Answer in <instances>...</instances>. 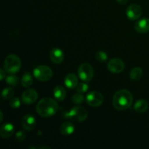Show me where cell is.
Listing matches in <instances>:
<instances>
[{
	"mask_svg": "<svg viewBox=\"0 0 149 149\" xmlns=\"http://www.w3.org/2000/svg\"><path fill=\"white\" fill-rule=\"evenodd\" d=\"M133 103L132 94L127 90L122 89L116 92L113 97V107L119 111L126 110L132 106Z\"/></svg>",
	"mask_w": 149,
	"mask_h": 149,
	"instance_id": "6da1fadb",
	"label": "cell"
},
{
	"mask_svg": "<svg viewBox=\"0 0 149 149\" xmlns=\"http://www.w3.org/2000/svg\"><path fill=\"white\" fill-rule=\"evenodd\" d=\"M58 110V104L55 99L46 97L39 100L36 105V111L42 117L54 116Z\"/></svg>",
	"mask_w": 149,
	"mask_h": 149,
	"instance_id": "7a4b0ae2",
	"label": "cell"
},
{
	"mask_svg": "<svg viewBox=\"0 0 149 149\" xmlns=\"http://www.w3.org/2000/svg\"><path fill=\"white\" fill-rule=\"evenodd\" d=\"M21 66L22 63L20 58L15 54H10L4 60V70L10 74H15L18 72Z\"/></svg>",
	"mask_w": 149,
	"mask_h": 149,
	"instance_id": "3957f363",
	"label": "cell"
},
{
	"mask_svg": "<svg viewBox=\"0 0 149 149\" xmlns=\"http://www.w3.org/2000/svg\"><path fill=\"white\" fill-rule=\"evenodd\" d=\"M33 77L40 81H49L53 76L52 70L47 65H39L33 71Z\"/></svg>",
	"mask_w": 149,
	"mask_h": 149,
	"instance_id": "277c9868",
	"label": "cell"
},
{
	"mask_svg": "<svg viewBox=\"0 0 149 149\" xmlns=\"http://www.w3.org/2000/svg\"><path fill=\"white\" fill-rule=\"evenodd\" d=\"M68 118L77 122H84L88 116V111L81 106H75L69 111Z\"/></svg>",
	"mask_w": 149,
	"mask_h": 149,
	"instance_id": "5b68a950",
	"label": "cell"
},
{
	"mask_svg": "<svg viewBox=\"0 0 149 149\" xmlns=\"http://www.w3.org/2000/svg\"><path fill=\"white\" fill-rule=\"evenodd\" d=\"M78 74L79 78L84 82H89L94 76V69L89 63H82L78 68Z\"/></svg>",
	"mask_w": 149,
	"mask_h": 149,
	"instance_id": "8992f818",
	"label": "cell"
},
{
	"mask_svg": "<svg viewBox=\"0 0 149 149\" xmlns=\"http://www.w3.org/2000/svg\"><path fill=\"white\" fill-rule=\"evenodd\" d=\"M104 100L103 95L97 91H92L86 96V101L92 107H98L101 106Z\"/></svg>",
	"mask_w": 149,
	"mask_h": 149,
	"instance_id": "52a82bcc",
	"label": "cell"
},
{
	"mask_svg": "<svg viewBox=\"0 0 149 149\" xmlns=\"http://www.w3.org/2000/svg\"><path fill=\"white\" fill-rule=\"evenodd\" d=\"M107 68L113 74H119L125 69V63L119 58H113L108 63Z\"/></svg>",
	"mask_w": 149,
	"mask_h": 149,
	"instance_id": "ba28073f",
	"label": "cell"
},
{
	"mask_svg": "<svg viewBox=\"0 0 149 149\" xmlns=\"http://www.w3.org/2000/svg\"><path fill=\"white\" fill-rule=\"evenodd\" d=\"M38 93L33 89H27L22 94V101L26 105L33 104L37 100Z\"/></svg>",
	"mask_w": 149,
	"mask_h": 149,
	"instance_id": "9c48e42d",
	"label": "cell"
},
{
	"mask_svg": "<svg viewBox=\"0 0 149 149\" xmlns=\"http://www.w3.org/2000/svg\"><path fill=\"white\" fill-rule=\"evenodd\" d=\"M127 16L131 20H136L142 15V9L138 4H132L127 7L126 11Z\"/></svg>",
	"mask_w": 149,
	"mask_h": 149,
	"instance_id": "30bf717a",
	"label": "cell"
},
{
	"mask_svg": "<svg viewBox=\"0 0 149 149\" xmlns=\"http://www.w3.org/2000/svg\"><path fill=\"white\" fill-rule=\"evenodd\" d=\"M22 127L26 131H32L36 127V119L31 114H26L22 119Z\"/></svg>",
	"mask_w": 149,
	"mask_h": 149,
	"instance_id": "8fae6325",
	"label": "cell"
},
{
	"mask_svg": "<svg viewBox=\"0 0 149 149\" xmlns=\"http://www.w3.org/2000/svg\"><path fill=\"white\" fill-rule=\"evenodd\" d=\"M49 56L52 62L55 64L61 63L64 60L63 52L59 48H53L51 50Z\"/></svg>",
	"mask_w": 149,
	"mask_h": 149,
	"instance_id": "7c38bea8",
	"label": "cell"
},
{
	"mask_svg": "<svg viewBox=\"0 0 149 149\" xmlns=\"http://www.w3.org/2000/svg\"><path fill=\"white\" fill-rule=\"evenodd\" d=\"M15 131L14 125L11 123H5L1 127L0 129V135L2 138L7 139L13 135Z\"/></svg>",
	"mask_w": 149,
	"mask_h": 149,
	"instance_id": "4fadbf2b",
	"label": "cell"
},
{
	"mask_svg": "<svg viewBox=\"0 0 149 149\" xmlns=\"http://www.w3.org/2000/svg\"><path fill=\"white\" fill-rule=\"evenodd\" d=\"M135 29L138 32L145 33L149 31V19L143 18L138 20L135 25Z\"/></svg>",
	"mask_w": 149,
	"mask_h": 149,
	"instance_id": "5bb4252c",
	"label": "cell"
},
{
	"mask_svg": "<svg viewBox=\"0 0 149 149\" xmlns=\"http://www.w3.org/2000/svg\"><path fill=\"white\" fill-rule=\"evenodd\" d=\"M64 84L65 87L68 89H74L78 85V79L77 77L73 73L68 74L66 75L64 79Z\"/></svg>",
	"mask_w": 149,
	"mask_h": 149,
	"instance_id": "9a60e30c",
	"label": "cell"
},
{
	"mask_svg": "<svg viewBox=\"0 0 149 149\" xmlns=\"http://www.w3.org/2000/svg\"><path fill=\"white\" fill-rule=\"evenodd\" d=\"M75 131V127L74 124L70 122H65L60 127V132L62 135L68 136L72 135Z\"/></svg>",
	"mask_w": 149,
	"mask_h": 149,
	"instance_id": "2e32d148",
	"label": "cell"
},
{
	"mask_svg": "<svg viewBox=\"0 0 149 149\" xmlns=\"http://www.w3.org/2000/svg\"><path fill=\"white\" fill-rule=\"evenodd\" d=\"M148 103L147 100L141 99L135 102L134 105V109L138 113H144L148 109Z\"/></svg>",
	"mask_w": 149,
	"mask_h": 149,
	"instance_id": "e0dca14e",
	"label": "cell"
},
{
	"mask_svg": "<svg viewBox=\"0 0 149 149\" xmlns=\"http://www.w3.org/2000/svg\"><path fill=\"white\" fill-rule=\"evenodd\" d=\"M53 95L57 100L62 101L65 98L66 92H65L64 87H62V86H56L53 90Z\"/></svg>",
	"mask_w": 149,
	"mask_h": 149,
	"instance_id": "ac0fdd59",
	"label": "cell"
},
{
	"mask_svg": "<svg viewBox=\"0 0 149 149\" xmlns=\"http://www.w3.org/2000/svg\"><path fill=\"white\" fill-rule=\"evenodd\" d=\"M33 83V77L29 73L26 72L21 79V84L23 87L28 88L30 87Z\"/></svg>",
	"mask_w": 149,
	"mask_h": 149,
	"instance_id": "d6986e66",
	"label": "cell"
},
{
	"mask_svg": "<svg viewBox=\"0 0 149 149\" xmlns=\"http://www.w3.org/2000/svg\"><path fill=\"white\" fill-rule=\"evenodd\" d=\"M130 78L134 81H138L143 76V70L140 67H135L130 71Z\"/></svg>",
	"mask_w": 149,
	"mask_h": 149,
	"instance_id": "ffe728a7",
	"label": "cell"
},
{
	"mask_svg": "<svg viewBox=\"0 0 149 149\" xmlns=\"http://www.w3.org/2000/svg\"><path fill=\"white\" fill-rule=\"evenodd\" d=\"M15 94V92L13 90V88L11 87H7V88H4L2 91V97L5 100H9V99H11L13 97Z\"/></svg>",
	"mask_w": 149,
	"mask_h": 149,
	"instance_id": "44dd1931",
	"label": "cell"
},
{
	"mask_svg": "<svg viewBox=\"0 0 149 149\" xmlns=\"http://www.w3.org/2000/svg\"><path fill=\"white\" fill-rule=\"evenodd\" d=\"M95 58L97 59V61L100 63H104L106 61H107L108 60V55L106 52L104 51H98V52H96Z\"/></svg>",
	"mask_w": 149,
	"mask_h": 149,
	"instance_id": "7402d4cb",
	"label": "cell"
},
{
	"mask_svg": "<svg viewBox=\"0 0 149 149\" xmlns=\"http://www.w3.org/2000/svg\"><path fill=\"white\" fill-rule=\"evenodd\" d=\"M6 82L11 86H16L18 84V77L15 75H10L6 78Z\"/></svg>",
	"mask_w": 149,
	"mask_h": 149,
	"instance_id": "603a6c76",
	"label": "cell"
},
{
	"mask_svg": "<svg viewBox=\"0 0 149 149\" xmlns=\"http://www.w3.org/2000/svg\"><path fill=\"white\" fill-rule=\"evenodd\" d=\"M72 101L74 104L79 105L84 103V97L81 95V93H78V94H75L73 95L72 97Z\"/></svg>",
	"mask_w": 149,
	"mask_h": 149,
	"instance_id": "cb8c5ba5",
	"label": "cell"
},
{
	"mask_svg": "<svg viewBox=\"0 0 149 149\" xmlns=\"http://www.w3.org/2000/svg\"><path fill=\"white\" fill-rule=\"evenodd\" d=\"M75 89L77 93H84L89 90V86L86 83H79V84H78V85L77 86V87Z\"/></svg>",
	"mask_w": 149,
	"mask_h": 149,
	"instance_id": "d4e9b609",
	"label": "cell"
},
{
	"mask_svg": "<svg viewBox=\"0 0 149 149\" xmlns=\"http://www.w3.org/2000/svg\"><path fill=\"white\" fill-rule=\"evenodd\" d=\"M10 107L13 108V109H18V108L20 106V99L17 97H12V98L10 99Z\"/></svg>",
	"mask_w": 149,
	"mask_h": 149,
	"instance_id": "484cf974",
	"label": "cell"
},
{
	"mask_svg": "<svg viewBox=\"0 0 149 149\" xmlns=\"http://www.w3.org/2000/svg\"><path fill=\"white\" fill-rule=\"evenodd\" d=\"M26 138V133L23 131L20 130L18 132H16L15 134V139L17 142H22V141H25Z\"/></svg>",
	"mask_w": 149,
	"mask_h": 149,
	"instance_id": "4316f807",
	"label": "cell"
},
{
	"mask_svg": "<svg viewBox=\"0 0 149 149\" xmlns=\"http://www.w3.org/2000/svg\"><path fill=\"white\" fill-rule=\"evenodd\" d=\"M5 71H4L2 68L0 69V79H1V80H3L4 77H5Z\"/></svg>",
	"mask_w": 149,
	"mask_h": 149,
	"instance_id": "83f0119b",
	"label": "cell"
},
{
	"mask_svg": "<svg viewBox=\"0 0 149 149\" xmlns=\"http://www.w3.org/2000/svg\"><path fill=\"white\" fill-rule=\"evenodd\" d=\"M127 1L128 0H116V1L120 4H125V3H127Z\"/></svg>",
	"mask_w": 149,
	"mask_h": 149,
	"instance_id": "f1b7e54d",
	"label": "cell"
},
{
	"mask_svg": "<svg viewBox=\"0 0 149 149\" xmlns=\"http://www.w3.org/2000/svg\"><path fill=\"white\" fill-rule=\"evenodd\" d=\"M0 116H1V119H0V122H2L3 121V113H2V111H0Z\"/></svg>",
	"mask_w": 149,
	"mask_h": 149,
	"instance_id": "f546056e",
	"label": "cell"
}]
</instances>
